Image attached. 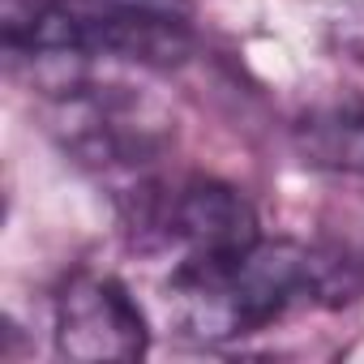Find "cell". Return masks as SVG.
<instances>
[{
    "instance_id": "5",
    "label": "cell",
    "mask_w": 364,
    "mask_h": 364,
    "mask_svg": "<svg viewBox=\"0 0 364 364\" xmlns=\"http://www.w3.org/2000/svg\"><path fill=\"white\" fill-rule=\"evenodd\" d=\"M296 150L309 167L364 180V103L309 112L296 124Z\"/></svg>"
},
{
    "instance_id": "4",
    "label": "cell",
    "mask_w": 364,
    "mask_h": 364,
    "mask_svg": "<svg viewBox=\"0 0 364 364\" xmlns=\"http://www.w3.org/2000/svg\"><path fill=\"white\" fill-rule=\"evenodd\" d=\"M52 343H56V355L77 364L137 360L150 347V326L141 304L120 279L82 270L56 296Z\"/></svg>"
},
{
    "instance_id": "3",
    "label": "cell",
    "mask_w": 364,
    "mask_h": 364,
    "mask_svg": "<svg viewBox=\"0 0 364 364\" xmlns=\"http://www.w3.org/2000/svg\"><path fill=\"white\" fill-rule=\"evenodd\" d=\"M133 232L180 249V257H228L262 240L249 198L215 176H185L171 189H137Z\"/></svg>"
},
{
    "instance_id": "2",
    "label": "cell",
    "mask_w": 364,
    "mask_h": 364,
    "mask_svg": "<svg viewBox=\"0 0 364 364\" xmlns=\"http://www.w3.org/2000/svg\"><path fill=\"white\" fill-rule=\"evenodd\" d=\"M189 26L137 0H39L9 22V52L60 60H129L167 69L189 56Z\"/></svg>"
},
{
    "instance_id": "1",
    "label": "cell",
    "mask_w": 364,
    "mask_h": 364,
    "mask_svg": "<svg viewBox=\"0 0 364 364\" xmlns=\"http://www.w3.org/2000/svg\"><path fill=\"white\" fill-rule=\"evenodd\" d=\"M360 291L364 274L355 262L296 240H257L228 257H180L167 279L171 321L198 343H228L296 304L355 300Z\"/></svg>"
}]
</instances>
